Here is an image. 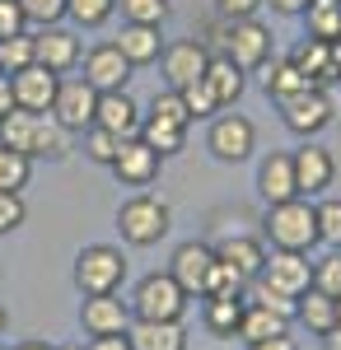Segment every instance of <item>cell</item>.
Returning <instances> with one entry per match:
<instances>
[{
  "mask_svg": "<svg viewBox=\"0 0 341 350\" xmlns=\"http://www.w3.org/2000/svg\"><path fill=\"white\" fill-rule=\"evenodd\" d=\"M257 196L266 206H281V201H294L299 187H294V163H290L286 150H271L262 163H257Z\"/></svg>",
  "mask_w": 341,
  "mask_h": 350,
  "instance_id": "19",
  "label": "cell"
},
{
  "mask_svg": "<svg viewBox=\"0 0 341 350\" xmlns=\"http://www.w3.org/2000/svg\"><path fill=\"white\" fill-rule=\"evenodd\" d=\"M79 38L71 28H42V33H33V66H42V70H52V75H71L79 66Z\"/></svg>",
  "mask_w": 341,
  "mask_h": 350,
  "instance_id": "12",
  "label": "cell"
},
{
  "mask_svg": "<svg viewBox=\"0 0 341 350\" xmlns=\"http://www.w3.org/2000/svg\"><path fill=\"white\" fill-rule=\"evenodd\" d=\"M0 275H5V271H0Z\"/></svg>",
  "mask_w": 341,
  "mask_h": 350,
  "instance_id": "59",
  "label": "cell"
},
{
  "mask_svg": "<svg viewBox=\"0 0 341 350\" xmlns=\"http://www.w3.org/2000/svg\"><path fill=\"white\" fill-rule=\"evenodd\" d=\"M28 178H33V159L0 145V191H24Z\"/></svg>",
  "mask_w": 341,
  "mask_h": 350,
  "instance_id": "34",
  "label": "cell"
},
{
  "mask_svg": "<svg viewBox=\"0 0 341 350\" xmlns=\"http://www.w3.org/2000/svg\"><path fill=\"white\" fill-rule=\"evenodd\" d=\"M19 10H24L28 24H38V28H52L66 19V0H19Z\"/></svg>",
  "mask_w": 341,
  "mask_h": 350,
  "instance_id": "41",
  "label": "cell"
},
{
  "mask_svg": "<svg viewBox=\"0 0 341 350\" xmlns=\"http://www.w3.org/2000/svg\"><path fill=\"white\" fill-rule=\"evenodd\" d=\"M108 168L117 173V183H122V187H150V183L159 178V168H164V159H159L140 135H131V140H122V145H117V154H112Z\"/></svg>",
  "mask_w": 341,
  "mask_h": 350,
  "instance_id": "13",
  "label": "cell"
},
{
  "mask_svg": "<svg viewBox=\"0 0 341 350\" xmlns=\"http://www.w3.org/2000/svg\"><path fill=\"white\" fill-rule=\"evenodd\" d=\"M131 350H187V332L183 323H136L127 327Z\"/></svg>",
  "mask_w": 341,
  "mask_h": 350,
  "instance_id": "25",
  "label": "cell"
},
{
  "mask_svg": "<svg viewBox=\"0 0 341 350\" xmlns=\"http://www.w3.org/2000/svg\"><path fill=\"white\" fill-rule=\"evenodd\" d=\"M28 206H24V191H0V234H14L24 229Z\"/></svg>",
  "mask_w": 341,
  "mask_h": 350,
  "instance_id": "44",
  "label": "cell"
},
{
  "mask_svg": "<svg viewBox=\"0 0 341 350\" xmlns=\"http://www.w3.org/2000/svg\"><path fill=\"white\" fill-rule=\"evenodd\" d=\"M84 350H131V341H127V332L122 336H89Z\"/></svg>",
  "mask_w": 341,
  "mask_h": 350,
  "instance_id": "48",
  "label": "cell"
},
{
  "mask_svg": "<svg viewBox=\"0 0 341 350\" xmlns=\"http://www.w3.org/2000/svg\"><path fill=\"white\" fill-rule=\"evenodd\" d=\"M206 295H234V299H243V295H248V275H243V271H234L229 262H220V257H215L210 280H206ZM206 295H201V299H206Z\"/></svg>",
  "mask_w": 341,
  "mask_h": 350,
  "instance_id": "37",
  "label": "cell"
},
{
  "mask_svg": "<svg viewBox=\"0 0 341 350\" xmlns=\"http://www.w3.org/2000/svg\"><path fill=\"white\" fill-rule=\"evenodd\" d=\"M140 140L155 150L159 159H168V154H178L187 145V126H173V122H159V117H145L140 122Z\"/></svg>",
  "mask_w": 341,
  "mask_h": 350,
  "instance_id": "30",
  "label": "cell"
},
{
  "mask_svg": "<svg viewBox=\"0 0 341 350\" xmlns=\"http://www.w3.org/2000/svg\"><path fill=\"white\" fill-rule=\"evenodd\" d=\"M299 19H309V38L337 42L341 38V0H309V10Z\"/></svg>",
  "mask_w": 341,
  "mask_h": 350,
  "instance_id": "31",
  "label": "cell"
},
{
  "mask_svg": "<svg viewBox=\"0 0 341 350\" xmlns=\"http://www.w3.org/2000/svg\"><path fill=\"white\" fill-rule=\"evenodd\" d=\"M215 257H220V262H229L234 271H243L248 280H257V275H262V267H266V247L257 239H248V234L215 243Z\"/></svg>",
  "mask_w": 341,
  "mask_h": 350,
  "instance_id": "26",
  "label": "cell"
},
{
  "mask_svg": "<svg viewBox=\"0 0 341 350\" xmlns=\"http://www.w3.org/2000/svg\"><path fill=\"white\" fill-rule=\"evenodd\" d=\"M332 252H341V247H332Z\"/></svg>",
  "mask_w": 341,
  "mask_h": 350,
  "instance_id": "56",
  "label": "cell"
},
{
  "mask_svg": "<svg viewBox=\"0 0 341 350\" xmlns=\"http://www.w3.org/2000/svg\"><path fill=\"white\" fill-rule=\"evenodd\" d=\"M201 80H206V89L215 94V103H220V108L238 103V98H243V84H248V80H243V70H238L229 56H210V66H206V75H201Z\"/></svg>",
  "mask_w": 341,
  "mask_h": 350,
  "instance_id": "27",
  "label": "cell"
},
{
  "mask_svg": "<svg viewBox=\"0 0 341 350\" xmlns=\"http://www.w3.org/2000/svg\"><path fill=\"white\" fill-rule=\"evenodd\" d=\"M0 75H5V70H0Z\"/></svg>",
  "mask_w": 341,
  "mask_h": 350,
  "instance_id": "58",
  "label": "cell"
},
{
  "mask_svg": "<svg viewBox=\"0 0 341 350\" xmlns=\"http://www.w3.org/2000/svg\"><path fill=\"white\" fill-rule=\"evenodd\" d=\"M28 19L24 10H19V0H0V38H10V33H24Z\"/></svg>",
  "mask_w": 341,
  "mask_h": 350,
  "instance_id": "45",
  "label": "cell"
},
{
  "mask_svg": "<svg viewBox=\"0 0 341 350\" xmlns=\"http://www.w3.org/2000/svg\"><path fill=\"white\" fill-rule=\"evenodd\" d=\"M122 10V24H150V28H164V19L173 14L168 0H117Z\"/></svg>",
  "mask_w": 341,
  "mask_h": 350,
  "instance_id": "33",
  "label": "cell"
},
{
  "mask_svg": "<svg viewBox=\"0 0 341 350\" xmlns=\"http://www.w3.org/2000/svg\"><path fill=\"white\" fill-rule=\"evenodd\" d=\"M206 150L220 163H243L257 150V126L243 117V112H215L206 131Z\"/></svg>",
  "mask_w": 341,
  "mask_h": 350,
  "instance_id": "6",
  "label": "cell"
},
{
  "mask_svg": "<svg viewBox=\"0 0 341 350\" xmlns=\"http://www.w3.org/2000/svg\"><path fill=\"white\" fill-rule=\"evenodd\" d=\"M314 290L327 299H341V252H327L323 262H314Z\"/></svg>",
  "mask_w": 341,
  "mask_h": 350,
  "instance_id": "39",
  "label": "cell"
},
{
  "mask_svg": "<svg viewBox=\"0 0 341 350\" xmlns=\"http://www.w3.org/2000/svg\"><path fill=\"white\" fill-rule=\"evenodd\" d=\"M210 267H215V247L201 239H187L173 247V257H168V275L183 285V295H206V280H210Z\"/></svg>",
  "mask_w": 341,
  "mask_h": 350,
  "instance_id": "9",
  "label": "cell"
},
{
  "mask_svg": "<svg viewBox=\"0 0 341 350\" xmlns=\"http://www.w3.org/2000/svg\"><path fill=\"white\" fill-rule=\"evenodd\" d=\"M117 14V0H66V19H75L79 28H99Z\"/></svg>",
  "mask_w": 341,
  "mask_h": 350,
  "instance_id": "36",
  "label": "cell"
},
{
  "mask_svg": "<svg viewBox=\"0 0 341 350\" xmlns=\"http://www.w3.org/2000/svg\"><path fill=\"white\" fill-rule=\"evenodd\" d=\"M127 304H131L136 323H183V313H187L183 285H178L168 271H150V275H140Z\"/></svg>",
  "mask_w": 341,
  "mask_h": 350,
  "instance_id": "2",
  "label": "cell"
},
{
  "mask_svg": "<svg viewBox=\"0 0 341 350\" xmlns=\"http://www.w3.org/2000/svg\"><path fill=\"white\" fill-rule=\"evenodd\" d=\"M294 323H304L314 336H327L337 327V299H327L323 290H304L294 304Z\"/></svg>",
  "mask_w": 341,
  "mask_h": 350,
  "instance_id": "28",
  "label": "cell"
},
{
  "mask_svg": "<svg viewBox=\"0 0 341 350\" xmlns=\"http://www.w3.org/2000/svg\"><path fill=\"white\" fill-rule=\"evenodd\" d=\"M178 94H183V103H187V112H192V122H206V117H215V112H220V103H215V94L206 89V80L187 84V89H178Z\"/></svg>",
  "mask_w": 341,
  "mask_h": 350,
  "instance_id": "40",
  "label": "cell"
},
{
  "mask_svg": "<svg viewBox=\"0 0 341 350\" xmlns=\"http://www.w3.org/2000/svg\"><path fill=\"white\" fill-rule=\"evenodd\" d=\"M290 163H294V187H299V196H323V191L332 187V178H337V159L323 145H314V140H304V150H294Z\"/></svg>",
  "mask_w": 341,
  "mask_h": 350,
  "instance_id": "17",
  "label": "cell"
},
{
  "mask_svg": "<svg viewBox=\"0 0 341 350\" xmlns=\"http://www.w3.org/2000/svg\"><path fill=\"white\" fill-rule=\"evenodd\" d=\"M220 47H225L220 56H229L243 75H253L276 56V38L257 19H220Z\"/></svg>",
  "mask_w": 341,
  "mask_h": 350,
  "instance_id": "4",
  "label": "cell"
},
{
  "mask_svg": "<svg viewBox=\"0 0 341 350\" xmlns=\"http://www.w3.org/2000/svg\"><path fill=\"white\" fill-rule=\"evenodd\" d=\"M337 84H341V66H337Z\"/></svg>",
  "mask_w": 341,
  "mask_h": 350,
  "instance_id": "55",
  "label": "cell"
},
{
  "mask_svg": "<svg viewBox=\"0 0 341 350\" xmlns=\"http://www.w3.org/2000/svg\"><path fill=\"white\" fill-rule=\"evenodd\" d=\"M262 234L271 239V247H281V252H309V247H318V206L309 196L266 206Z\"/></svg>",
  "mask_w": 341,
  "mask_h": 350,
  "instance_id": "1",
  "label": "cell"
},
{
  "mask_svg": "<svg viewBox=\"0 0 341 350\" xmlns=\"http://www.w3.org/2000/svg\"><path fill=\"white\" fill-rule=\"evenodd\" d=\"M127 280V257L112 243H89L75 257V285L79 295H117Z\"/></svg>",
  "mask_w": 341,
  "mask_h": 350,
  "instance_id": "5",
  "label": "cell"
},
{
  "mask_svg": "<svg viewBox=\"0 0 341 350\" xmlns=\"http://www.w3.org/2000/svg\"><path fill=\"white\" fill-rule=\"evenodd\" d=\"M262 5H271V14H281V19H299L309 10V0H262Z\"/></svg>",
  "mask_w": 341,
  "mask_h": 350,
  "instance_id": "47",
  "label": "cell"
},
{
  "mask_svg": "<svg viewBox=\"0 0 341 350\" xmlns=\"http://www.w3.org/2000/svg\"><path fill=\"white\" fill-rule=\"evenodd\" d=\"M75 150V131H66L61 122H56L52 112H38V122H33V150H28V159H52L61 163L66 154Z\"/></svg>",
  "mask_w": 341,
  "mask_h": 350,
  "instance_id": "20",
  "label": "cell"
},
{
  "mask_svg": "<svg viewBox=\"0 0 341 350\" xmlns=\"http://www.w3.org/2000/svg\"><path fill=\"white\" fill-rule=\"evenodd\" d=\"M290 61H294V70H299V75H309L318 89L337 84V66H332V42H323V38H304V42H299V47L290 52Z\"/></svg>",
  "mask_w": 341,
  "mask_h": 350,
  "instance_id": "21",
  "label": "cell"
},
{
  "mask_svg": "<svg viewBox=\"0 0 341 350\" xmlns=\"http://www.w3.org/2000/svg\"><path fill=\"white\" fill-rule=\"evenodd\" d=\"M94 108H99V89L84 80V75L61 80L56 103H52V117L66 126V131H89V126H94Z\"/></svg>",
  "mask_w": 341,
  "mask_h": 350,
  "instance_id": "10",
  "label": "cell"
},
{
  "mask_svg": "<svg viewBox=\"0 0 341 350\" xmlns=\"http://www.w3.org/2000/svg\"><path fill=\"white\" fill-rule=\"evenodd\" d=\"M281 332H290L286 318L266 313V308H257V304H248V308H243V323H238V341H243V346H257V341L281 336Z\"/></svg>",
  "mask_w": 341,
  "mask_h": 350,
  "instance_id": "29",
  "label": "cell"
},
{
  "mask_svg": "<svg viewBox=\"0 0 341 350\" xmlns=\"http://www.w3.org/2000/svg\"><path fill=\"white\" fill-rule=\"evenodd\" d=\"M332 98H327V89H304V94H294L281 103V122H286V131L304 135V140H314L318 131H327L332 126Z\"/></svg>",
  "mask_w": 341,
  "mask_h": 350,
  "instance_id": "7",
  "label": "cell"
},
{
  "mask_svg": "<svg viewBox=\"0 0 341 350\" xmlns=\"http://www.w3.org/2000/svg\"><path fill=\"white\" fill-rule=\"evenodd\" d=\"M33 122H38V112H24V108L5 112V117H0V145L28 154V150H33Z\"/></svg>",
  "mask_w": 341,
  "mask_h": 350,
  "instance_id": "32",
  "label": "cell"
},
{
  "mask_svg": "<svg viewBox=\"0 0 341 350\" xmlns=\"http://www.w3.org/2000/svg\"><path fill=\"white\" fill-rule=\"evenodd\" d=\"M117 52L127 56L131 66H150V61L164 56V38H159V28H150V24H122Z\"/></svg>",
  "mask_w": 341,
  "mask_h": 350,
  "instance_id": "24",
  "label": "cell"
},
{
  "mask_svg": "<svg viewBox=\"0 0 341 350\" xmlns=\"http://www.w3.org/2000/svg\"><path fill=\"white\" fill-rule=\"evenodd\" d=\"M56 350H84V346H56Z\"/></svg>",
  "mask_w": 341,
  "mask_h": 350,
  "instance_id": "54",
  "label": "cell"
},
{
  "mask_svg": "<svg viewBox=\"0 0 341 350\" xmlns=\"http://www.w3.org/2000/svg\"><path fill=\"white\" fill-rule=\"evenodd\" d=\"M14 112V89H10V75H0V117Z\"/></svg>",
  "mask_w": 341,
  "mask_h": 350,
  "instance_id": "50",
  "label": "cell"
},
{
  "mask_svg": "<svg viewBox=\"0 0 341 350\" xmlns=\"http://www.w3.org/2000/svg\"><path fill=\"white\" fill-rule=\"evenodd\" d=\"M140 122H145V112H140V103L127 89L99 94V108H94V126L99 131L117 135V140H131V135H140Z\"/></svg>",
  "mask_w": 341,
  "mask_h": 350,
  "instance_id": "14",
  "label": "cell"
},
{
  "mask_svg": "<svg viewBox=\"0 0 341 350\" xmlns=\"http://www.w3.org/2000/svg\"><path fill=\"white\" fill-rule=\"evenodd\" d=\"M84 61V80L94 84L99 94H112V89H127V80H131V61L117 52V42H99V47H89V52L79 56Z\"/></svg>",
  "mask_w": 341,
  "mask_h": 350,
  "instance_id": "15",
  "label": "cell"
},
{
  "mask_svg": "<svg viewBox=\"0 0 341 350\" xmlns=\"http://www.w3.org/2000/svg\"><path fill=\"white\" fill-rule=\"evenodd\" d=\"M79 323H84L89 336H122L131 327V304L117 299V295H84Z\"/></svg>",
  "mask_w": 341,
  "mask_h": 350,
  "instance_id": "16",
  "label": "cell"
},
{
  "mask_svg": "<svg viewBox=\"0 0 341 350\" xmlns=\"http://www.w3.org/2000/svg\"><path fill=\"white\" fill-rule=\"evenodd\" d=\"M318 243L341 247V196H332V201L318 206Z\"/></svg>",
  "mask_w": 341,
  "mask_h": 350,
  "instance_id": "42",
  "label": "cell"
},
{
  "mask_svg": "<svg viewBox=\"0 0 341 350\" xmlns=\"http://www.w3.org/2000/svg\"><path fill=\"white\" fill-rule=\"evenodd\" d=\"M262 89H266V98L286 103V98H294V94H304V89H318V84L309 80V75H299L290 56H271V61L262 66Z\"/></svg>",
  "mask_w": 341,
  "mask_h": 350,
  "instance_id": "22",
  "label": "cell"
},
{
  "mask_svg": "<svg viewBox=\"0 0 341 350\" xmlns=\"http://www.w3.org/2000/svg\"><path fill=\"white\" fill-rule=\"evenodd\" d=\"M257 10H262V0H215L220 19H253Z\"/></svg>",
  "mask_w": 341,
  "mask_h": 350,
  "instance_id": "46",
  "label": "cell"
},
{
  "mask_svg": "<svg viewBox=\"0 0 341 350\" xmlns=\"http://www.w3.org/2000/svg\"><path fill=\"white\" fill-rule=\"evenodd\" d=\"M10 350H56L52 341H19V346H10Z\"/></svg>",
  "mask_w": 341,
  "mask_h": 350,
  "instance_id": "52",
  "label": "cell"
},
{
  "mask_svg": "<svg viewBox=\"0 0 341 350\" xmlns=\"http://www.w3.org/2000/svg\"><path fill=\"white\" fill-rule=\"evenodd\" d=\"M5 332H10V308L0 304V336H5Z\"/></svg>",
  "mask_w": 341,
  "mask_h": 350,
  "instance_id": "53",
  "label": "cell"
},
{
  "mask_svg": "<svg viewBox=\"0 0 341 350\" xmlns=\"http://www.w3.org/2000/svg\"><path fill=\"white\" fill-rule=\"evenodd\" d=\"M248 350H299V346H294L290 332H281V336H266V341H257V346H248Z\"/></svg>",
  "mask_w": 341,
  "mask_h": 350,
  "instance_id": "49",
  "label": "cell"
},
{
  "mask_svg": "<svg viewBox=\"0 0 341 350\" xmlns=\"http://www.w3.org/2000/svg\"><path fill=\"white\" fill-rule=\"evenodd\" d=\"M168 224H173V211L155 191H136L117 206V229H122V243L131 247H155L168 234Z\"/></svg>",
  "mask_w": 341,
  "mask_h": 350,
  "instance_id": "3",
  "label": "cell"
},
{
  "mask_svg": "<svg viewBox=\"0 0 341 350\" xmlns=\"http://www.w3.org/2000/svg\"><path fill=\"white\" fill-rule=\"evenodd\" d=\"M0 350H5V341H0Z\"/></svg>",
  "mask_w": 341,
  "mask_h": 350,
  "instance_id": "57",
  "label": "cell"
},
{
  "mask_svg": "<svg viewBox=\"0 0 341 350\" xmlns=\"http://www.w3.org/2000/svg\"><path fill=\"white\" fill-rule=\"evenodd\" d=\"M10 89H14V108L24 112H52L56 89H61V75L42 70V66H24L10 75Z\"/></svg>",
  "mask_w": 341,
  "mask_h": 350,
  "instance_id": "18",
  "label": "cell"
},
{
  "mask_svg": "<svg viewBox=\"0 0 341 350\" xmlns=\"http://www.w3.org/2000/svg\"><path fill=\"white\" fill-rule=\"evenodd\" d=\"M243 308H248V299H234V295H206V304H201V323H206L210 336L229 341V336H238Z\"/></svg>",
  "mask_w": 341,
  "mask_h": 350,
  "instance_id": "23",
  "label": "cell"
},
{
  "mask_svg": "<svg viewBox=\"0 0 341 350\" xmlns=\"http://www.w3.org/2000/svg\"><path fill=\"white\" fill-rule=\"evenodd\" d=\"M210 56H215V52H210L201 38H178V42H168V47H164V56H159L168 89H187V84H197L201 75H206Z\"/></svg>",
  "mask_w": 341,
  "mask_h": 350,
  "instance_id": "8",
  "label": "cell"
},
{
  "mask_svg": "<svg viewBox=\"0 0 341 350\" xmlns=\"http://www.w3.org/2000/svg\"><path fill=\"white\" fill-rule=\"evenodd\" d=\"M84 135V159H94V163H112V154H117V145H122V140H117V135H108V131H99V126H89V131H79Z\"/></svg>",
  "mask_w": 341,
  "mask_h": 350,
  "instance_id": "43",
  "label": "cell"
},
{
  "mask_svg": "<svg viewBox=\"0 0 341 350\" xmlns=\"http://www.w3.org/2000/svg\"><path fill=\"white\" fill-rule=\"evenodd\" d=\"M33 66V33H10V38H0V70L5 75H14V70H24Z\"/></svg>",
  "mask_w": 341,
  "mask_h": 350,
  "instance_id": "35",
  "label": "cell"
},
{
  "mask_svg": "<svg viewBox=\"0 0 341 350\" xmlns=\"http://www.w3.org/2000/svg\"><path fill=\"white\" fill-rule=\"evenodd\" d=\"M318 341H323L327 350H341V327H332V332H327V336H318Z\"/></svg>",
  "mask_w": 341,
  "mask_h": 350,
  "instance_id": "51",
  "label": "cell"
},
{
  "mask_svg": "<svg viewBox=\"0 0 341 350\" xmlns=\"http://www.w3.org/2000/svg\"><path fill=\"white\" fill-rule=\"evenodd\" d=\"M145 117H159V122H173V126H192V112H187L183 94L178 89H164V94H155V103H150V112Z\"/></svg>",
  "mask_w": 341,
  "mask_h": 350,
  "instance_id": "38",
  "label": "cell"
},
{
  "mask_svg": "<svg viewBox=\"0 0 341 350\" xmlns=\"http://www.w3.org/2000/svg\"><path fill=\"white\" fill-rule=\"evenodd\" d=\"M262 280L271 290L299 299L304 290H314V262H309V252H281V247H271L266 267H262Z\"/></svg>",
  "mask_w": 341,
  "mask_h": 350,
  "instance_id": "11",
  "label": "cell"
}]
</instances>
